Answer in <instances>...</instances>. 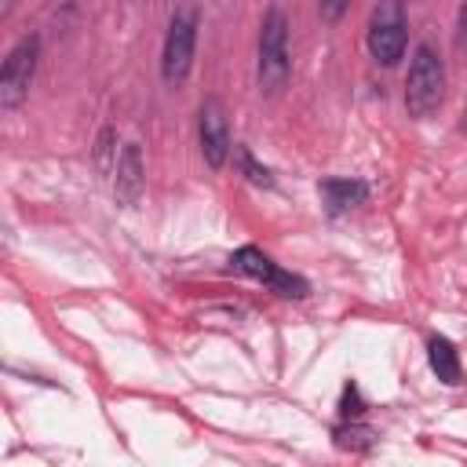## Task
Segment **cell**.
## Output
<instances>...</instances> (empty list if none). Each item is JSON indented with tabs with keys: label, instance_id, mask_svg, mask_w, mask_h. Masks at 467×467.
I'll list each match as a JSON object with an SVG mask.
<instances>
[{
	"label": "cell",
	"instance_id": "1",
	"mask_svg": "<svg viewBox=\"0 0 467 467\" xmlns=\"http://www.w3.org/2000/svg\"><path fill=\"white\" fill-rule=\"evenodd\" d=\"M259 91L277 95L288 77H292V58H288V18L281 7H270L259 26V62H255Z\"/></svg>",
	"mask_w": 467,
	"mask_h": 467
},
{
	"label": "cell",
	"instance_id": "2",
	"mask_svg": "<svg viewBox=\"0 0 467 467\" xmlns=\"http://www.w3.org/2000/svg\"><path fill=\"white\" fill-rule=\"evenodd\" d=\"M441 95H445V66L434 55L431 44H420L412 51L409 77H405V109H409V117L427 120L441 106Z\"/></svg>",
	"mask_w": 467,
	"mask_h": 467
},
{
	"label": "cell",
	"instance_id": "3",
	"mask_svg": "<svg viewBox=\"0 0 467 467\" xmlns=\"http://www.w3.org/2000/svg\"><path fill=\"white\" fill-rule=\"evenodd\" d=\"M405 0H379L368 18V55L376 66H398L405 55Z\"/></svg>",
	"mask_w": 467,
	"mask_h": 467
},
{
	"label": "cell",
	"instance_id": "4",
	"mask_svg": "<svg viewBox=\"0 0 467 467\" xmlns=\"http://www.w3.org/2000/svg\"><path fill=\"white\" fill-rule=\"evenodd\" d=\"M193 51H197V15L179 11L168 22L164 47H161V77L168 88H179L190 69H193Z\"/></svg>",
	"mask_w": 467,
	"mask_h": 467
},
{
	"label": "cell",
	"instance_id": "5",
	"mask_svg": "<svg viewBox=\"0 0 467 467\" xmlns=\"http://www.w3.org/2000/svg\"><path fill=\"white\" fill-rule=\"evenodd\" d=\"M36 58H40V36L36 33H29V36H22L11 51H7V58H4V66H0V109H18L22 102H26V95H29V84H33V77H36Z\"/></svg>",
	"mask_w": 467,
	"mask_h": 467
},
{
	"label": "cell",
	"instance_id": "6",
	"mask_svg": "<svg viewBox=\"0 0 467 467\" xmlns=\"http://www.w3.org/2000/svg\"><path fill=\"white\" fill-rule=\"evenodd\" d=\"M230 266H234L237 274H244V277L263 281L266 288H274V292L285 296V299H306V296H310L306 277H299V274L277 266V263H274L266 252H259L255 244H241V248L230 255Z\"/></svg>",
	"mask_w": 467,
	"mask_h": 467
},
{
	"label": "cell",
	"instance_id": "7",
	"mask_svg": "<svg viewBox=\"0 0 467 467\" xmlns=\"http://www.w3.org/2000/svg\"><path fill=\"white\" fill-rule=\"evenodd\" d=\"M197 139H201V157H204V164L219 171V168L226 164V157L234 153L230 128H226V113H223V102H219V99H204V102H201Z\"/></svg>",
	"mask_w": 467,
	"mask_h": 467
},
{
	"label": "cell",
	"instance_id": "8",
	"mask_svg": "<svg viewBox=\"0 0 467 467\" xmlns=\"http://www.w3.org/2000/svg\"><path fill=\"white\" fill-rule=\"evenodd\" d=\"M146 190V168H142V150L135 142H124V150L113 161V197L120 204H139Z\"/></svg>",
	"mask_w": 467,
	"mask_h": 467
},
{
	"label": "cell",
	"instance_id": "9",
	"mask_svg": "<svg viewBox=\"0 0 467 467\" xmlns=\"http://www.w3.org/2000/svg\"><path fill=\"white\" fill-rule=\"evenodd\" d=\"M317 193H321V204H325L328 215H343V212L365 204L368 186L361 179H339L336 175V179H321L317 182Z\"/></svg>",
	"mask_w": 467,
	"mask_h": 467
},
{
	"label": "cell",
	"instance_id": "10",
	"mask_svg": "<svg viewBox=\"0 0 467 467\" xmlns=\"http://www.w3.org/2000/svg\"><path fill=\"white\" fill-rule=\"evenodd\" d=\"M427 361H431V372H434L445 387H456V383L463 379V365H460V354H456L452 339L431 336V339H427Z\"/></svg>",
	"mask_w": 467,
	"mask_h": 467
},
{
	"label": "cell",
	"instance_id": "11",
	"mask_svg": "<svg viewBox=\"0 0 467 467\" xmlns=\"http://www.w3.org/2000/svg\"><path fill=\"white\" fill-rule=\"evenodd\" d=\"M234 161H237V171L252 182V186H263V190H274V171L266 168V164H259L255 157H252V150L248 146H234Z\"/></svg>",
	"mask_w": 467,
	"mask_h": 467
},
{
	"label": "cell",
	"instance_id": "12",
	"mask_svg": "<svg viewBox=\"0 0 467 467\" xmlns=\"http://www.w3.org/2000/svg\"><path fill=\"white\" fill-rule=\"evenodd\" d=\"M336 445H339V449H368V445H372V431H368V427H358V423L350 420L347 427L336 431Z\"/></svg>",
	"mask_w": 467,
	"mask_h": 467
},
{
	"label": "cell",
	"instance_id": "13",
	"mask_svg": "<svg viewBox=\"0 0 467 467\" xmlns=\"http://www.w3.org/2000/svg\"><path fill=\"white\" fill-rule=\"evenodd\" d=\"M339 416H343V420H358V416H361V401H358V383H347V387H343Z\"/></svg>",
	"mask_w": 467,
	"mask_h": 467
},
{
	"label": "cell",
	"instance_id": "14",
	"mask_svg": "<svg viewBox=\"0 0 467 467\" xmlns=\"http://www.w3.org/2000/svg\"><path fill=\"white\" fill-rule=\"evenodd\" d=\"M347 7H350V0H317V15H321V22H328V26H336V22L347 15Z\"/></svg>",
	"mask_w": 467,
	"mask_h": 467
},
{
	"label": "cell",
	"instance_id": "15",
	"mask_svg": "<svg viewBox=\"0 0 467 467\" xmlns=\"http://www.w3.org/2000/svg\"><path fill=\"white\" fill-rule=\"evenodd\" d=\"M113 139H117V131H113V128H106V131L99 135V153H95V161H99V164H106V161H109V153L117 157V146H113Z\"/></svg>",
	"mask_w": 467,
	"mask_h": 467
},
{
	"label": "cell",
	"instance_id": "16",
	"mask_svg": "<svg viewBox=\"0 0 467 467\" xmlns=\"http://www.w3.org/2000/svg\"><path fill=\"white\" fill-rule=\"evenodd\" d=\"M456 26H460V40L467 44V4L460 7V22H456Z\"/></svg>",
	"mask_w": 467,
	"mask_h": 467
},
{
	"label": "cell",
	"instance_id": "17",
	"mask_svg": "<svg viewBox=\"0 0 467 467\" xmlns=\"http://www.w3.org/2000/svg\"><path fill=\"white\" fill-rule=\"evenodd\" d=\"M463 131H467V113H463Z\"/></svg>",
	"mask_w": 467,
	"mask_h": 467
}]
</instances>
